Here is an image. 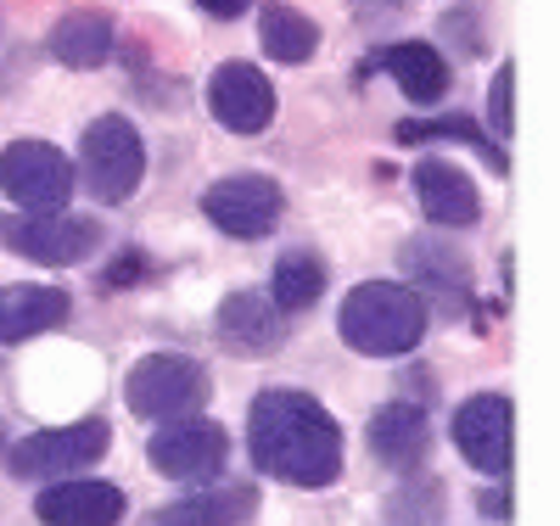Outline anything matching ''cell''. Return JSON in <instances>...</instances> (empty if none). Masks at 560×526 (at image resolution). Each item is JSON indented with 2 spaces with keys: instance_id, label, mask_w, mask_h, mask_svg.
Returning <instances> with one entry per match:
<instances>
[{
  "instance_id": "cell-1",
  "label": "cell",
  "mask_w": 560,
  "mask_h": 526,
  "mask_svg": "<svg viewBox=\"0 0 560 526\" xmlns=\"http://www.w3.org/2000/svg\"><path fill=\"white\" fill-rule=\"evenodd\" d=\"M247 448L264 476L292 488H325L342 476V425L308 393H258L247 414Z\"/></svg>"
},
{
  "instance_id": "cell-2",
  "label": "cell",
  "mask_w": 560,
  "mask_h": 526,
  "mask_svg": "<svg viewBox=\"0 0 560 526\" xmlns=\"http://www.w3.org/2000/svg\"><path fill=\"white\" fill-rule=\"evenodd\" d=\"M427 297L415 285H398V280H364L348 292L337 325H342V342L370 353V359H393V353H415L420 337H427Z\"/></svg>"
},
{
  "instance_id": "cell-3",
  "label": "cell",
  "mask_w": 560,
  "mask_h": 526,
  "mask_svg": "<svg viewBox=\"0 0 560 526\" xmlns=\"http://www.w3.org/2000/svg\"><path fill=\"white\" fill-rule=\"evenodd\" d=\"M213 393V381L197 359H179V353H152L140 359L124 381V404L140 420H174V414H197Z\"/></svg>"
},
{
  "instance_id": "cell-4",
  "label": "cell",
  "mask_w": 560,
  "mask_h": 526,
  "mask_svg": "<svg viewBox=\"0 0 560 526\" xmlns=\"http://www.w3.org/2000/svg\"><path fill=\"white\" fill-rule=\"evenodd\" d=\"M79 168H84V185L96 202H129L140 174H147V147L129 118L118 113H102L96 124L84 129V147H79Z\"/></svg>"
},
{
  "instance_id": "cell-5",
  "label": "cell",
  "mask_w": 560,
  "mask_h": 526,
  "mask_svg": "<svg viewBox=\"0 0 560 526\" xmlns=\"http://www.w3.org/2000/svg\"><path fill=\"white\" fill-rule=\"evenodd\" d=\"M113 432L107 420H73V425H51V432H34L23 443L7 448V465L23 482H57V476H79L107 454Z\"/></svg>"
},
{
  "instance_id": "cell-6",
  "label": "cell",
  "mask_w": 560,
  "mask_h": 526,
  "mask_svg": "<svg viewBox=\"0 0 560 526\" xmlns=\"http://www.w3.org/2000/svg\"><path fill=\"white\" fill-rule=\"evenodd\" d=\"M0 197H12L23 213H62L73 197V168L45 140H12L0 152Z\"/></svg>"
},
{
  "instance_id": "cell-7",
  "label": "cell",
  "mask_w": 560,
  "mask_h": 526,
  "mask_svg": "<svg viewBox=\"0 0 560 526\" xmlns=\"http://www.w3.org/2000/svg\"><path fill=\"white\" fill-rule=\"evenodd\" d=\"M0 247L34 264H84L102 247V224L84 213H0Z\"/></svg>"
},
{
  "instance_id": "cell-8",
  "label": "cell",
  "mask_w": 560,
  "mask_h": 526,
  "mask_svg": "<svg viewBox=\"0 0 560 526\" xmlns=\"http://www.w3.org/2000/svg\"><path fill=\"white\" fill-rule=\"evenodd\" d=\"M152 465L163 476H174V482H208V476L224 470L230 459V437L219 420H202V414H174L163 432L147 443Z\"/></svg>"
},
{
  "instance_id": "cell-9",
  "label": "cell",
  "mask_w": 560,
  "mask_h": 526,
  "mask_svg": "<svg viewBox=\"0 0 560 526\" xmlns=\"http://www.w3.org/2000/svg\"><path fill=\"white\" fill-rule=\"evenodd\" d=\"M454 448L482 476H504L510 459H516V409H510V398H499V393L465 398L454 414Z\"/></svg>"
},
{
  "instance_id": "cell-10",
  "label": "cell",
  "mask_w": 560,
  "mask_h": 526,
  "mask_svg": "<svg viewBox=\"0 0 560 526\" xmlns=\"http://www.w3.org/2000/svg\"><path fill=\"white\" fill-rule=\"evenodd\" d=\"M202 213L236 242H258L280 219V185L269 174H230L202 197Z\"/></svg>"
},
{
  "instance_id": "cell-11",
  "label": "cell",
  "mask_w": 560,
  "mask_h": 526,
  "mask_svg": "<svg viewBox=\"0 0 560 526\" xmlns=\"http://www.w3.org/2000/svg\"><path fill=\"white\" fill-rule=\"evenodd\" d=\"M208 107L224 129L236 135H264L275 118V84L253 62H219L208 79Z\"/></svg>"
},
{
  "instance_id": "cell-12",
  "label": "cell",
  "mask_w": 560,
  "mask_h": 526,
  "mask_svg": "<svg viewBox=\"0 0 560 526\" xmlns=\"http://www.w3.org/2000/svg\"><path fill=\"white\" fill-rule=\"evenodd\" d=\"M398 264L415 274V292L427 297V308L438 303L448 319H459L465 308H471V269H465V258H459L448 242H432V235L404 242Z\"/></svg>"
},
{
  "instance_id": "cell-13",
  "label": "cell",
  "mask_w": 560,
  "mask_h": 526,
  "mask_svg": "<svg viewBox=\"0 0 560 526\" xmlns=\"http://www.w3.org/2000/svg\"><path fill=\"white\" fill-rule=\"evenodd\" d=\"M34 515L45 526H118L124 515V493L113 482H68V476H57V482H45V493L34 499Z\"/></svg>"
},
{
  "instance_id": "cell-14",
  "label": "cell",
  "mask_w": 560,
  "mask_h": 526,
  "mask_svg": "<svg viewBox=\"0 0 560 526\" xmlns=\"http://www.w3.org/2000/svg\"><path fill=\"white\" fill-rule=\"evenodd\" d=\"M415 190H420L427 219L443 224V230H465V224H477V213H482V197H477L471 174L454 168V163H438V157L415 163Z\"/></svg>"
},
{
  "instance_id": "cell-15",
  "label": "cell",
  "mask_w": 560,
  "mask_h": 526,
  "mask_svg": "<svg viewBox=\"0 0 560 526\" xmlns=\"http://www.w3.org/2000/svg\"><path fill=\"white\" fill-rule=\"evenodd\" d=\"M219 342L247 353V359H264L287 342V319H280V308L264 292H236L219 308Z\"/></svg>"
},
{
  "instance_id": "cell-16",
  "label": "cell",
  "mask_w": 560,
  "mask_h": 526,
  "mask_svg": "<svg viewBox=\"0 0 560 526\" xmlns=\"http://www.w3.org/2000/svg\"><path fill=\"white\" fill-rule=\"evenodd\" d=\"M432 448V420L420 404H382L370 414V454L393 470H415Z\"/></svg>"
},
{
  "instance_id": "cell-17",
  "label": "cell",
  "mask_w": 560,
  "mask_h": 526,
  "mask_svg": "<svg viewBox=\"0 0 560 526\" xmlns=\"http://www.w3.org/2000/svg\"><path fill=\"white\" fill-rule=\"evenodd\" d=\"M73 297L62 285H0V342H28L39 330L68 325Z\"/></svg>"
},
{
  "instance_id": "cell-18",
  "label": "cell",
  "mask_w": 560,
  "mask_h": 526,
  "mask_svg": "<svg viewBox=\"0 0 560 526\" xmlns=\"http://www.w3.org/2000/svg\"><path fill=\"white\" fill-rule=\"evenodd\" d=\"M370 68L393 73V79H398V90L409 95V102H420V107L443 102V90H448V68H443V57H438V45H420V39L387 45V51H382L376 62H370ZM370 68H364V73H370Z\"/></svg>"
},
{
  "instance_id": "cell-19",
  "label": "cell",
  "mask_w": 560,
  "mask_h": 526,
  "mask_svg": "<svg viewBox=\"0 0 560 526\" xmlns=\"http://www.w3.org/2000/svg\"><path fill=\"white\" fill-rule=\"evenodd\" d=\"M258 510V493L247 482L236 488H208V493H191V499H179L168 510H158L147 526H236Z\"/></svg>"
},
{
  "instance_id": "cell-20",
  "label": "cell",
  "mask_w": 560,
  "mask_h": 526,
  "mask_svg": "<svg viewBox=\"0 0 560 526\" xmlns=\"http://www.w3.org/2000/svg\"><path fill=\"white\" fill-rule=\"evenodd\" d=\"M51 57L62 68H102L113 57V23L102 12H68L51 28Z\"/></svg>"
},
{
  "instance_id": "cell-21",
  "label": "cell",
  "mask_w": 560,
  "mask_h": 526,
  "mask_svg": "<svg viewBox=\"0 0 560 526\" xmlns=\"http://www.w3.org/2000/svg\"><path fill=\"white\" fill-rule=\"evenodd\" d=\"M393 135L404 140V147H420V140H459V147H477L488 168H499V174L510 168L504 147H493V140H488V135H482L471 118H465V113H448V118H404Z\"/></svg>"
},
{
  "instance_id": "cell-22",
  "label": "cell",
  "mask_w": 560,
  "mask_h": 526,
  "mask_svg": "<svg viewBox=\"0 0 560 526\" xmlns=\"http://www.w3.org/2000/svg\"><path fill=\"white\" fill-rule=\"evenodd\" d=\"M258 39H264V51L275 62H308L314 45H319V28L303 12H292V7L275 0V7H264V17H258Z\"/></svg>"
},
{
  "instance_id": "cell-23",
  "label": "cell",
  "mask_w": 560,
  "mask_h": 526,
  "mask_svg": "<svg viewBox=\"0 0 560 526\" xmlns=\"http://www.w3.org/2000/svg\"><path fill=\"white\" fill-rule=\"evenodd\" d=\"M319 292H325V264H319L314 253H287V258L275 264L269 303H275L280 314H303V308H314Z\"/></svg>"
},
{
  "instance_id": "cell-24",
  "label": "cell",
  "mask_w": 560,
  "mask_h": 526,
  "mask_svg": "<svg viewBox=\"0 0 560 526\" xmlns=\"http://www.w3.org/2000/svg\"><path fill=\"white\" fill-rule=\"evenodd\" d=\"M488 118H493V135H516V68L510 62L488 84Z\"/></svg>"
},
{
  "instance_id": "cell-25",
  "label": "cell",
  "mask_w": 560,
  "mask_h": 526,
  "mask_svg": "<svg viewBox=\"0 0 560 526\" xmlns=\"http://www.w3.org/2000/svg\"><path fill=\"white\" fill-rule=\"evenodd\" d=\"M135 280H147V258L140 253H118L113 269L102 274V285H135Z\"/></svg>"
},
{
  "instance_id": "cell-26",
  "label": "cell",
  "mask_w": 560,
  "mask_h": 526,
  "mask_svg": "<svg viewBox=\"0 0 560 526\" xmlns=\"http://www.w3.org/2000/svg\"><path fill=\"white\" fill-rule=\"evenodd\" d=\"M197 7H202L208 17H242V12L253 7V0H197Z\"/></svg>"
},
{
  "instance_id": "cell-27",
  "label": "cell",
  "mask_w": 560,
  "mask_h": 526,
  "mask_svg": "<svg viewBox=\"0 0 560 526\" xmlns=\"http://www.w3.org/2000/svg\"><path fill=\"white\" fill-rule=\"evenodd\" d=\"M404 0H359V17H398Z\"/></svg>"
},
{
  "instance_id": "cell-28",
  "label": "cell",
  "mask_w": 560,
  "mask_h": 526,
  "mask_svg": "<svg viewBox=\"0 0 560 526\" xmlns=\"http://www.w3.org/2000/svg\"><path fill=\"white\" fill-rule=\"evenodd\" d=\"M482 515H493V521L510 515V493H504V488H488V493H482Z\"/></svg>"
},
{
  "instance_id": "cell-29",
  "label": "cell",
  "mask_w": 560,
  "mask_h": 526,
  "mask_svg": "<svg viewBox=\"0 0 560 526\" xmlns=\"http://www.w3.org/2000/svg\"><path fill=\"white\" fill-rule=\"evenodd\" d=\"M0 459H7V432H0Z\"/></svg>"
}]
</instances>
